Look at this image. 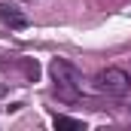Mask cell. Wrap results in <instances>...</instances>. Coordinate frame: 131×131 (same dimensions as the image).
Masks as SVG:
<instances>
[{"label": "cell", "mask_w": 131, "mask_h": 131, "mask_svg": "<svg viewBox=\"0 0 131 131\" xmlns=\"http://www.w3.org/2000/svg\"><path fill=\"white\" fill-rule=\"evenodd\" d=\"M49 73H52V82H55V95L67 104L79 101V92H82V73L70 64L67 58H55L49 64Z\"/></svg>", "instance_id": "cell-1"}, {"label": "cell", "mask_w": 131, "mask_h": 131, "mask_svg": "<svg viewBox=\"0 0 131 131\" xmlns=\"http://www.w3.org/2000/svg\"><path fill=\"white\" fill-rule=\"evenodd\" d=\"M95 89L101 95L122 98V95H128V89H131V73L122 70V67H107V70H101L95 76Z\"/></svg>", "instance_id": "cell-2"}, {"label": "cell", "mask_w": 131, "mask_h": 131, "mask_svg": "<svg viewBox=\"0 0 131 131\" xmlns=\"http://www.w3.org/2000/svg\"><path fill=\"white\" fill-rule=\"evenodd\" d=\"M0 21L9 28H28V15L12 3H0Z\"/></svg>", "instance_id": "cell-3"}, {"label": "cell", "mask_w": 131, "mask_h": 131, "mask_svg": "<svg viewBox=\"0 0 131 131\" xmlns=\"http://www.w3.org/2000/svg\"><path fill=\"white\" fill-rule=\"evenodd\" d=\"M52 122H55V128H70V131H82L85 128V122L82 119H73V116H55Z\"/></svg>", "instance_id": "cell-4"}, {"label": "cell", "mask_w": 131, "mask_h": 131, "mask_svg": "<svg viewBox=\"0 0 131 131\" xmlns=\"http://www.w3.org/2000/svg\"><path fill=\"white\" fill-rule=\"evenodd\" d=\"M128 110H131V104H128Z\"/></svg>", "instance_id": "cell-5"}]
</instances>
